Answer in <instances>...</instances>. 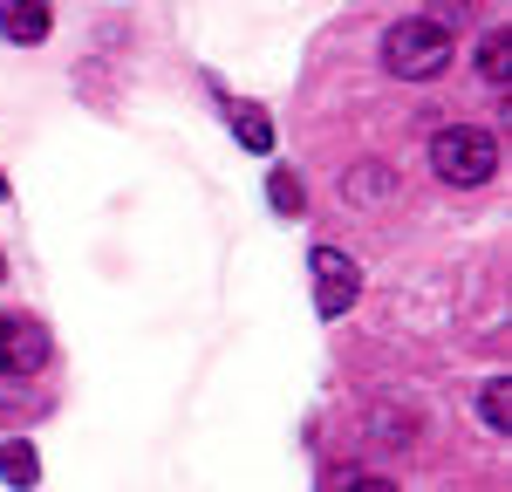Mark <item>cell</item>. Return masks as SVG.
<instances>
[{
    "instance_id": "obj_1",
    "label": "cell",
    "mask_w": 512,
    "mask_h": 492,
    "mask_svg": "<svg viewBox=\"0 0 512 492\" xmlns=\"http://www.w3.org/2000/svg\"><path fill=\"white\" fill-rule=\"evenodd\" d=\"M451 55H458V35H451L444 21H431V14L383 28V69H390L396 82H431V76H444V69H451Z\"/></svg>"
},
{
    "instance_id": "obj_2",
    "label": "cell",
    "mask_w": 512,
    "mask_h": 492,
    "mask_svg": "<svg viewBox=\"0 0 512 492\" xmlns=\"http://www.w3.org/2000/svg\"><path fill=\"white\" fill-rule=\"evenodd\" d=\"M431 171L451 185V192H472V185H492L499 171V137L478 130V123H451L431 137Z\"/></svg>"
},
{
    "instance_id": "obj_3",
    "label": "cell",
    "mask_w": 512,
    "mask_h": 492,
    "mask_svg": "<svg viewBox=\"0 0 512 492\" xmlns=\"http://www.w3.org/2000/svg\"><path fill=\"white\" fill-rule=\"evenodd\" d=\"M308 274H315V308H321V322L349 315L355 301H362V267H355L342 246H315V253H308Z\"/></svg>"
},
{
    "instance_id": "obj_4",
    "label": "cell",
    "mask_w": 512,
    "mask_h": 492,
    "mask_svg": "<svg viewBox=\"0 0 512 492\" xmlns=\"http://www.w3.org/2000/svg\"><path fill=\"white\" fill-rule=\"evenodd\" d=\"M55 356V335L35 315H0V369L7 376H41Z\"/></svg>"
},
{
    "instance_id": "obj_5",
    "label": "cell",
    "mask_w": 512,
    "mask_h": 492,
    "mask_svg": "<svg viewBox=\"0 0 512 492\" xmlns=\"http://www.w3.org/2000/svg\"><path fill=\"white\" fill-rule=\"evenodd\" d=\"M48 28H55L48 0H0V41H14V48H41Z\"/></svg>"
},
{
    "instance_id": "obj_6",
    "label": "cell",
    "mask_w": 512,
    "mask_h": 492,
    "mask_svg": "<svg viewBox=\"0 0 512 492\" xmlns=\"http://www.w3.org/2000/svg\"><path fill=\"white\" fill-rule=\"evenodd\" d=\"M0 479H7L14 492H28L41 479V458H35V445H28V438H7V445H0Z\"/></svg>"
},
{
    "instance_id": "obj_7",
    "label": "cell",
    "mask_w": 512,
    "mask_h": 492,
    "mask_svg": "<svg viewBox=\"0 0 512 492\" xmlns=\"http://www.w3.org/2000/svg\"><path fill=\"white\" fill-rule=\"evenodd\" d=\"M233 130H239L246 151H274V117L260 103H233Z\"/></svg>"
},
{
    "instance_id": "obj_8",
    "label": "cell",
    "mask_w": 512,
    "mask_h": 492,
    "mask_svg": "<svg viewBox=\"0 0 512 492\" xmlns=\"http://www.w3.org/2000/svg\"><path fill=\"white\" fill-rule=\"evenodd\" d=\"M390 192H396L390 164H355V171H349V199L355 205H376V199H390Z\"/></svg>"
},
{
    "instance_id": "obj_9",
    "label": "cell",
    "mask_w": 512,
    "mask_h": 492,
    "mask_svg": "<svg viewBox=\"0 0 512 492\" xmlns=\"http://www.w3.org/2000/svg\"><path fill=\"white\" fill-rule=\"evenodd\" d=\"M267 205H274L280 219H301V212H308V185H301V171H274V178H267Z\"/></svg>"
},
{
    "instance_id": "obj_10",
    "label": "cell",
    "mask_w": 512,
    "mask_h": 492,
    "mask_svg": "<svg viewBox=\"0 0 512 492\" xmlns=\"http://www.w3.org/2000/svg\"><path fill=\"white\" fill-rule=\"evenodd\" d=\"M478 76L492 82V89H506V76H512V35L506 28L485 35V48H478Z\"/></svg>"
},
{
    "instance_id": "obj_11",
    "label": "cell",
    "mask_w": 512,
    "mask_h": 492,
    "mask_svg": "<svg viewBox=\"0 0 512 492\" xmlns=\"http://www.w3.org/2000/svg\"><path fill=\"white\" fill-rule=\"evenodd\" d=\"M478 417H485V431H512V383L506 376H492L478 390Z\"/></svg>"
},
{
    "instance_id": "obj_12",
    "label": "cell",
    "mask_w": 512,
    "mask_h": 492,
    "mask_svg": "<svg viewBox=\"0 0 512 492\" xmlns=\"http://www.w3.org/2000/svg\"><path fill=\"white\" fill-rule=\"evenodd\" d=\"M349 492H396V479H376V472H362V479H349Z\"/></svg>"
},
{
    "instance_id": "obj_13",
    "label": "cell",
    "mask_w": 512,
    "mask_h": 492,
    "mask_svg": "<svg viewBox=\"0 0 512 492\" xmlns=\"http://www.w3.org/2000/svg\"><path fill=\"white\" fill-rule=\"evenodd\" d=\"M0 205H7V171H0Z\"/></svg>"
},
{
    "instance_id": "obj_14",
    "label": "cell",
    "mask_w": 512,
    "mask_h": 492,
    "mask_svg": "<svg viewBox=\"0 0 512 492\" xmlns=\"http://www.w3.org/2000/svg\"><path fill=\"white\" fill-rule=\"evenodd\" d=\"M0 281H7V253H0Z\"/></svg>"
}]
</instances>
